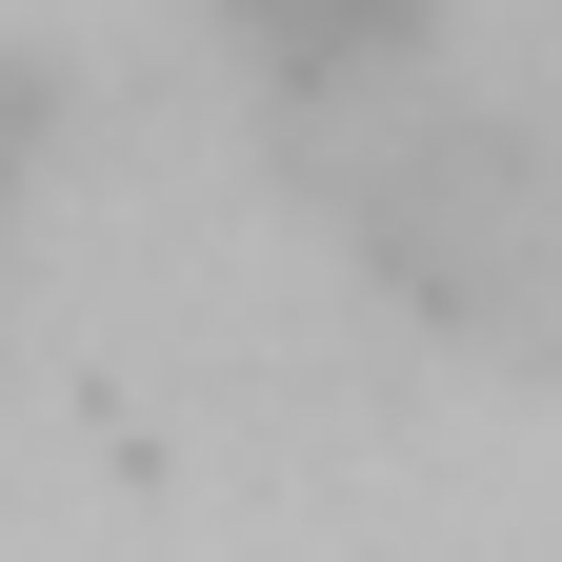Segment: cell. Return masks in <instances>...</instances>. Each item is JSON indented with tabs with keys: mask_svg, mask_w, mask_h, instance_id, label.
Returning <instances> with one entry per match:
<instances>
[{
	"mask_svg": "<svg viewBox=\"0 0 562 562\" xmlns=\"http://www.w3.org/2000/svg\"><path fill=\"white\" fill-rule=\"evenodd\" d=\"M302 121H322V222L402 322L503 341V362L562 341V121L542 101H503V81L402 41L362 81H322Z\"/></svg>",
	"mask_w": 562,
	"mask_h": 562,
	"instance_id": "cell-1",
	"label": "cell"
},
{
	"mask_svg": "<svg viewBox=\"0 0 562 562\" xmlns=\"http://www.w3.org/2000/svg\"><path fill=\"white\" fill-rule=\"evenodd\" d=\"M222 21H241V41L281 60V81L322 101V81H362V60H402V41H442V0H222Z\"/></svg>",
	"mask_w": 562,
	"mask_h": 562,
	"instance_id": "cell-2",
	"label": "cell"
}]
</instances>
